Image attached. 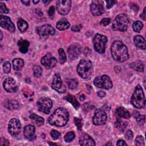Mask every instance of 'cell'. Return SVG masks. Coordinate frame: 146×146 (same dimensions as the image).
<instances>
[{
	"mask_svg": "<svg viewBox=\"0 0 146 146\" xmlns=\"http://www.w3.org/2000/svg\"><path fill=\"white\" fill-rule=\"evenodd\" d=\"M111 53L113 59L117 62H123L129 58L127 46L120 40L113 42L111 48Z\"/></svg>",
	"mask_w": 146,
	"mask_h": 146,
	"instance_id": "6da1fadb",
	"label": "cell"
},
{
	"mask_svg": "<svg viewBox=\"0 0 146 146\" xmlns=\"http://www.w3.org/2000/svg\"><path fill=\"white\" fill-rule=\"evenodd\" d=\"M69 119V113L66 109L63 107L56 108L49 116L48 121L50 124L62 127L66 124Z\"/></svg>",
	"mask_w": 146,
	"mask_h": 146,
	"instance_id": "7a4b0ae2",
	"label": "cell"
},
{
	"mask_svg": "<svg viewBox=\"0 0 146 146\" xmlns=\"http://www.w3.org/2000/svg\"><path fill=\"white\" fill-rule=\"evenodd\" d=\"M131 104L137 108H142L145 105V98L142 87L137 85L133 92L131 100Z\"/></svg>",
	"mask_w": 146,
	"mask_h": 146,
	"instance_id": "3957f363",
	"label": "cell"
},
{
	"mask_svg": "<svg viewBox=\"0 0 146 146\" xmlns=\"http://www.w3.org/2000/svg\"><path fill=\"white\" fill-rule=\"evenodd\" d=\"M92 70V63L89 60H81L77 66V72L83 79L88 78L91 75Z\"/></svg>",
	"mask_w": 146,
	"mask_h": 146,
	"instance_id": "277c9868",
	"label": "cell"
},
{
	"mask_svg": "<svg viewBox=\"0 0 146 146\" xmlns=\"http://www.w3.org/2000/svg\"><path fill=\"white\" fill-rule=\"evenodd\" d=\"M129 20L128 17L125 14H120L117 15L112 23V29L115 31L124 32L128 29Z\"/></svg>",
	"mask_w": 146,
	"mask_h": 146,
	"instance_id": "5b68a950",
	"label": "cell"
},
{
	"mask_svg": "<svg viewBox=\"0 0 146 146\" xmlns=\"http://www.w3.org/2000/svg\"><path fill=\"white\" fill-rule=\"evenodd\" d=\"M107 38L105 35L96 34L93 39V44L95 50L99 54H103L106 50V44Z\"/></svg>",
	"mask_w": 146,
	"mask_h": 146,
	"instance_id": "8992f818",
	"label": "cell"
},
{
	"mask_svg": "<svg viewBox=\"0 0 146 146\" xmlns=\"http://www.w3.org/2000/svg\"><path fill=\"white\" fill-rule=\"evenodd\" d=\"M94 84L98 88L106 90L111 89L112 87V80L107 75H103L95 78L94 80Z\"/></svg>",
	"mask_w": 146,
	"mask_h": 146,
	"instance_id": "52a82bcc",
	"label": "cell"
},
{
	"mask_svg": "<svg viewBox=\"0 0 146 146\" xmlns=\"http://www.w3.org/2000/svg\"><path fill=\"white\" fill-rule=\"evenodd\" d=\"M38 109L46 114H48L50 112V109L52 106V100L46 97H42L36 103Z\"/></svg>",
	"mask_w": 146,
	"mask_h": 146,
	"instance_id": "ba28073f",
	"label": "cell"
},
{
	"mask_svg": "<svg viewBox=\"0 0 146 146\" xmlns=\"http://www.w3.org/2000/svg\"><path fill=\"white\" fill-rule=\"evenodd\" d=\"M107 115L106 112L102 109L98 108L95 111L92 121L95 125H99L105 124L107 121Z\"/></svg>",
	"mask_w": 146,
	"mask_h": 146,
	"instance_id": "9c48e42d",
	"label": "cell"
},
{
	"mask_svg": "<svg viewBox=\"0 0 146 146\" xmlns=\"http://www.w3.org/2000/svg\"><path fill=\"white\" fill-rule=\"evenodd\" d=\"M21 129V124L19 120L16 118H12L9 122L8 131L12 136L18 135Z\"/></svg>",
	"mask_w": 146,
	"mask_h": 146,
	"instance_id": "30bf717a",
	"label": "cell"
},
{
	"mask_svg": "<svg viewBox=\"0 0 146 146\" xmlns=\"http://www.w3.org/2000/svg\"><path fill=\"white\" fill-rule=\"evenodd\" d=\"M71 8V1L60 0L57 1L56 10L61 15L67 14Z\"/></svg>",
	"mask_w": 146,
	"mask_h": 146,
	"instance_id": "8fae6325",
	"label": "cell"
},
{
	"mask_svg": "<svg viewBox=\"0 0 146 146\" xmlns=\"http://www.w3.org/2000/svg\"><path fill=\"white\" fill-rule=\"evenodd\" d=\"M51 87L54 90L60 94L64 93L66 91V88L65 86L63 84L60 76L58 74H56L54 75L51 84Z\"/></svg>",
	"mask_w": 146,
	"mask_h": 146,
	"instance_id": "7c38bea8",
	"label": "cell"
},
{
	"mask_svg": "<svg viewBox=\"0 0 146 146\" xmlns=\"http://www.w3.org/2000/svg\"><path fill=\"white\" fill-rule=\"evenodd\" d=\"M90 10L94 16L102 15L104 11L103 2L102 1H92L90 5Z\"/></svg>",
	"mask_w": 146,
	"mask_h": 146,
	"instance_id": "4fadbf2b",
	"label": "cell"
},
{
	"mask_svg": "<svg viewBox=\"0 0 146 146\" xmlns=\"http://www.w3.org/2000/svg\"><path fill=\"white\" fill-rule=\"evenodd\" d=\"M40 62L44 67L47 69H50L56 66L57 60L50 53H47L41 59Z\"/></svg>",
	"mask_w": 146,
	"mask_h": 146,
	"instance_id": "5bb4252c",
	"label": "cell"
},
{
	"mask_svg": "<svg viewBox=\"0 0 146 146\" xmlns=\"http://www.w3.org/2000/svg\"><path fill=\"white\" fill-rule=\"evenodd\" d=\"M36 33L41 36H47L48 35H53L55 34L54 28L50 25L46 24L36 28Z\"/></svg>",
	"mask_w": 146,
	"mask_h": 146,
	"instance_id": "9a60e30c",
	"label": "cell"
},
{
	"mask_svg": "<svg viewBox=\"0 0 146 146\" xmlns=\"http://www.w3.org/2000/svg\"><path fill=\"white\" fill-rule=\"evenodd\" d=\"M0 25L2 27L6 29L11 33H13L15 27L14 23L11 21L10 18L6 15H1L0 17Z\"/></svg>",
	"mask_w": 146,
	"mask_h": 146,
	"instance_id": "2e32d148",
	"label": "cell"
},
{
	"mask_svg": "<svg viewBox=\"0 0 146 146\" xmlns=\"http://www.w3.org/2000/svg\"><path fill=\"white\" fill-rule=\"evenodd\" d=\"M4 89L8 92H15L18 90L15 81L11 78H6L3 83Z\"/></svg>",
	"mask_w": 146,
	"mask_h": 146,
	"instance_id": "e0dca14e",
	"label": "cell"
},
{
	"mask_svg": "<svg viewBox=\"0 0 146 146\" xmlns=\"http://www.w3.org/2000/svg\"><path fill=\"white\" fill-rule=\"evenodd\" d=\"M68 56L72 60L76 59L80 54L81 47L78 43H73L68 48Z\"/></svg>",
	"mask_w": 146,
	"mask_h": 146,
	"instance_id": "ac0fdd59",
	"label": "cell"
},
{
	"mask_svg": "<svg viewBox=\"0 0 146 146\" xmlns=\"http://www.w3.org/2000/svg\"><path fill=\"white\" fill-rule=\"evenodd\" d=\"M35 127L33 125H26L23 129V134L26 139L30 141H33L36 139L35 136Z\"/></svg>",
	"mask_w": 146,
	"mask_h": 146,
	"instance_id": "d6986e66",
	"label": "cell"
},
{
	"mask_svg": "<svg viewBox=\"0 0 146 146\" xmlns=\"http://www.w3.org/2000/svg\"><path fill=\"white\" fill-rule=\"evenodd\" d=\"M79 144L83 146L95 145L96 143L90 136L85 133L80 136L79 139Z\"/></svg>",
	"mask_w": 146,
	"mask_h": 146,
	"instance_id": "ffe728a7",
	"label": "cell"
},
{
	"mask_svg": "<svg viewBox=\"0 0 146 146\" xmlns=\"http://www.w3.org/2000/svg\"><path fill=\"white\" fill-rule=\"evenodd\" d=\"M133 41L135 45L137 47L142 50H145L146 48L145 40L141 35H138L135 36L133 38Z\"/></svg>",
	"mask_w": 146,
	"mask_h": 146,
	"instance_id": "44dd1931",
	"label": "cell"
},
{
	"mask_svg": "<svg viewBox=\"0 0 146 146\" xmlns=\"http://www.w3.org/2000/svg\"><path fill=\"white\" fill-rule=\"evenodd\" d=\"M29 44L30 43L27 40L20 39L18 42V46L20 52L23 54L26 53L28 51Z\"/></svg>",
	"mask_w": 146,
	"mask_h": 146,
	"instance_id": "7402d4cb",
	"label": "cell"
},
{
	"mask_svg": "<svg viewBox=\"0 0 146 146\" xmlns=\"http://www.w3.org/2000/svg\"><path fill=\"white\" fill-rule=\"evenodd\" d=\"M30 117L31 119V121L35 124H36L37 126L42 125L44 123V119L42 117L36 115L35 113H31L30 115Z\"/></svg>",
	"mask_w": 146,
	"mask_h": 146,
	"instance_id": "603a6c76",
	"label": "cell"
},
{
	"mask_svg": "<svg viewBox=\"0 0 146 146\" xmlns=\"http://www.w3.org/2000/svg\"><path fill=\"white\" fill-rule=\"evenodd\" d=\"M116 113L120 117L128 119L130 117V113L129 112V111L125 108L122 107H119L117 108Z\"/></svg>",
	"mask_w": 146,
	"mask_h": 146,
	"instance_id": "cb8c5ba5",
	"label": "cell"
},
{
	"mask_svg": "<svg viewBox=\"0 0 146 146\" xmlns=\"http://www.w3.org/2000/svg\"><path fill=\"white\" fill-rule=\"evenodd\" d=\"M130 67L135 70L140 72H143L144 68V65L143 63L140 60H137L131 63L130 64Z\"/></svg>",
	"mask_w": 146,
	"mask_h": 146,
	"instance_id": "d4e9b609",
	"label": "cell"
},
{
	"mask_svg": "<svg viewBox=\"0 0 146 146\" xmlns=\"http://www.w3.org/2000/svg\"><path fill=\"white\" fill-rule=\"evenodd\" d=\"M14 69L16 71L21 70L24 66V62L21 58H15L13 60Z\"/></svg>",
	"mask_w": 146,
	"mask_h": 146,
	"instance_id": "484cf974",
	"label": "cell"
},
{
	"mask_svg": "<svg viewBox=\"0 0 146 146\" xmlns=\"http://www.w3.org/2000/svg\"><path fill=\"white\" fill-rule=\"evenodd\" d=\"M17 26L19 31L23 33L27 29L29 25L26 21L20 18L17 22Z\"/></svg>",
	"mask_w": 146,
	"mask_h": 146,
	"instance_id": "4316f807",
	"label": "cell"
},
{
	"mask_svg": "<svg viewBox=\"0 0 146 146\" xmlns=\"http://www.w3.org/2000/svg\"><path fill=\"white\" fill-rule=\"evenodd\" d=\"M64 99L65 100H66L67 102H69L70 103H71L75 108H78L80 106V104L77 101V100L76 99L75 96H74L71 95H68L67 96L64 97Z\"/></svg>",
	"mask_w": 146,
	"mask_h": 146,
	"instance_id": "83f0119b",
	"label": "cell"
},
{
	"mask_svg": "<svg viewBox=\"0 0 146 146\" xmlns=\"http://www.w3.org/2000/svg\"><path fill=\"white\" fill-rule=\"evenodd\" d=\"M70 26V24L66 21H60L56 23V27L59 30H64L68 29Z\"/></svg>",
	"mask_w": 146,
	"mask_h": 146,
	"instance_id": "f1b7e54d",
	"label": "cell"
},
{
	"mask_svg": "<svg viewBox=\"0 0 146 146\" xmlns=\"http://www.w3.org/2000/svg\"><path fill=\"white\" fill-rule=\"evenodd\" d=\"M7 107L11 110H17L19 108L20 104L15 100H10L7 103Z\"/></svg>",
	"mask_w": 146,
	"mask_h": 146,
	"instance_id": "f546056e",
	"label": "cell"
},
{
	"mask_svg": "<svg viewBox=\"0 0 146 146\" xmlns=\"http://www.w3.org/2000/svg\"><path fill=\"white\" fill-rule=\"evenodd\" d=\"M133 116L136 119V121L139 124H143L145 122V116L144 115H141L140 113L137 112L135 111L133 113Z\"/></svg>",
	"mask_w": 146,
	"mask_h": 146,
	"instance_id": "4dcf8cb0",
	"label": "cell"
},
{
	"mask_svg": "<svg viewBox=\"0 0 146 146\" xmlns=\"http://www.w3.org/2000/svg\"><path fill=\"white\" fill-rule=\"evenodd\" d=\"M67 83L71 90L75 89L78 85V82L76 79H70L67 81Z\"/></svg>",
	"mask_w": 146,
	"mask_h": 146,
	"instance_id": "1f68e13d",
	"label": "cell"
},
{
	"mask_svg": "<svg viewBox=\"0 0 146 146\" xmlns=\"http://www.w3.org/2000/svg\"><path fill=\"white\" fill-rule=\"evenodd\" d=\"M33 72H34V75L35 77L36 78H39L42 76V68L38 65H34L33 67Z\"/></svg>",
	"mask_w": 146,
	"mask_h": 146,
	"instance_id": "d6a6232c",
	"label": "cell"
},
{
	"mask_svg": "<svg viewBox=\"0 0 146 146\" xmlns=\"http://www.w3.org/2000/svg\"><path fill=\"white\" fill-rule=\"evenodd\" d=\"M143 27V23L139 21H135L132 25L133 29L136 32H139L142 29Z\"/></svg>",
	"mask_w": 146,
	"mask_h": 146,
	"instance_id": "836d02e7",
	"label": "cell"
},
{
	"mask_svg": "<svg viewBox=\"0 0 146 146\" xmlns=\"http://www.w3.org/2000/svg\"><path fill=\"white\" fill-rule=\"evenodd\" d=\"M58 53L59 56V62L61 64H63L66 61V55L62 48L59 49Z\"/></svg>",
	"mask_w": 146,
	"mask_h": 146,
	"instance_id": "e575fe53",
	"label": "cell"
},
{
	"mask_svg": "<svg viewBox=\"0 0 146 146\" xmlns=\"http://www.w3.org/2000/svg\"><path fill=\"white\" fill-rule=\"evenodd\" d=\"M75 137V135L74 132H68L64 136V140L66 142H71L72 141Z\"/></svg>",
	"mask_w": 146,
	"mask_h": 146,
	"instance_id": "d590c367",
	"label": "cell"
},
{
	"mask_svg": "<svg viewBox=\"0 0 146 146\" xmlns=\"http://www.w3.org/2000/svg\"><path fill=\"white\" fill-rule=\"evenodd\" d=\"M115 125L117 128L124 129L127 125V122L123 121L121 120H117L115 123Z\"/></svg>",
	"mask_w": 146,
	"mask_h": 146,
	"instance_id": "8d00e7d4",
	"label": "cell"
},
{
	"mask_svg": "<svg viewBox=\"0 0 146 146\" xmlns=\"http://www.w3.org/2000/svg\"><path fill=\"white\" fill-rule=\"evenodd\" d=\"M135 144L136 145H144V140L142 136H137L135 141Z\"/></svg>",
	"mask_w": 146,
	"mask_h": 146,
	"instance_id": "74e56055",
	"label": "cell"
},
{
	"mask_svg": "<svg viewBox=\"0 0 146 146\" xmlns=\"http://www.w3.org/2000/svg\"><path fill=\"white\" fill-rule=\"evenodd\" d=\"M3 70L5 73H9L11 70V64L8 61H6L4 62L3 65Z\"/></svg>",
	"mask_w": 146,
	"mask_h": 146,
	"instance_id": "f35d334b",
	"label": "cell"
},
{
	"mask_svg": "<svg viewBox=\"0 0 146 146\" xmlns=\"http://www.w3.org/2000/svg\"><path fill=\"white\" fill-rule=\"evenodd\" d=\"M50 135L52 139L56 140L60 136V133L56 130H52L50 132Z\"/></svg>",
	"mask_w": 146,
	"mask_h": 146,
	"instance_id": "ab89813d",
	"label": "cell"
},
{
	"mask_svg": "<svg viewBox=\"0 0 146 146\" xmlns=\"http://www.w3.org/2000/svg\"><path fill=\"white\" fill-rule=\"evenodd\" d=\"M74 121H75V125H76V127H77V128H78L79 130H80L81 128H82V125H83L82 120L80 119H79V118L75 117V119H74Z\"/></svg>",
	"mask_w": 146,
	"mask_h": 146,
	"instance_id": "60d3db41",
	"label": "cell"
},
{
	"mask_svg": "<svg viewBox=\"0 0 146 146\" xmlns=\"http://www.w3.org/2000/svg\"><path fill=\"white\" fill-rule=\"evenodd\" d=\"M0 5H1V7H0V12H1V14L8 13H9V10L7 9L5 4H4L2 2H1Z\"/></svg>",
	"mask_w": 146,
	"mask_h": 146,
	"instance_id": "b9f144b4",
	"label": "cell"
},
{
	"mask_svg": "<svg viewBox=\"0 0 146 146\" xmlns=\"http://www.w3.org/2000/svg\"><path fill=\"white\" fill-rule=\"evenodd\" d=\"M111 22V19L110 18H103L102 19L100 22V23L101 25L103 26H107Z\"/></svg>",
	"mask_w": 146,
	"mask_h": 146,
	"instance_id": "7bdbcfd3",
	"label": "cell"
},
{
	"mask_svg": "<svg viewBox=\"0 0 146 146\" xmlns=\"http://www.w3.org/2000/svg\"><path fill=\"white\" fill-rule=\"evenodd\" d=\"M125 137L128 140H131L133 138V133L131 130H128L125 134Z\"/></svg>",
	"mask_w": 146,
	"mask_h": 146,
	"instance_id": "ee69618b",
	"label": "cell"
},
{
	"mask_svg": "<svg viewBox=\"0 0 146 146\" xmlns=\"http://www.w3.org/2000/svg\"><path fill=\"white\" fill-rule=\"evenodd\" d=\"M81 28H82L81 25H75V26H74L71 27V30L74 32H77V31H80Z\"/></svg>",
	"mask_w": 146,
	"mask_h": 146,
	"instance_id": "f6af8a7d",
	"label": "cell"
},
{
	"mask_svg": "<svg viewBox=\"0 0 146 146\" xmlns=\"http://www.w3.org/2000/svg\"><path fill=\"white\" fill-rule=\"evenodd\" d=\"M106 3H107V7L109 9L112 7L113 6V5L116 3V2L113 1H106Z\"/></svg>",
	"mask_w": 146,
	"mask_h": 146,
	"instance_id": "bcb514c9",
	"label": "cell"
},
{
	"mask_svg": "<svg viewBox=\"0 0 146 146\" xmlns=\"http://www.w3.org/2000/svg\"><path fill=\"white\" fill-rule=\"evenodd\" d=\"M55 13V7L54 6H51L49 8L48 11V14L49 15V16H53Z\"/></svg>",
	"mask_w": 146,
	"mask_h": 146,
	"instance_id": "7dc6e473",
	"label": "cell"
},
{
	"mask_svg": "<svg viewBox=\"0 0 146 146\" xmlns=\"http://www.w3.org/2000/svg\"><path fill=\"white\" fill-rule=\"evenodd\" d=\"M10 144L9 141L5 139L2 138L1 140V145H9Z\"/></svg>",
	"mask_w": 146,
	"mask_h": 146,
	"instance_id": "c3c4849f",
	"label": "cell"
},
{
	"mask_svg": "<svg viewBox=\"0 0 146 146\" xmlns=\"http://www.w3.org/2000/svg\"><path fill=\"white\" fill-rule=\"evenodd\" d=\"M117 145H127V144L123 140H119L116 143Z\"/></svg>",
	"mask_w": 146,
	"mask_h": 146,
	"instance_id": "681fc988",
	"label": "cell"
},
{
	"mask_svg": "<svg viewBox=\"0 0 146 146\" xmlns=\"http://www.w3.org/2000/svg\"><path fill=\"white\" fill-rule=\"evenodd\" d=\"M97 94H98V95L99 97H104L106 95V93L104 91H98Z\"/></svg>",
	"mask_w": 146,
	"mask_h": 146,
	"instance_id": "f907efd6",
	"label": "cell"
},
{
	"mask_svg": "<svg viewBox=\"0 0 146 146\" xmlns=\"http://www.w3.org/2000/svg\"><path fill=\"white\" fill-rule=\"evenodd\" d=\"M145 9H146V7H144V10H143V13L140 15V17H141L144 20H145Z\"/></svg>",
	"mask_w": 146,
	"mask_h": 146,
	"instance_id": "816d5d0a",
	"label": "cell"
},
{
	"mask_svg": "<svg viewBox=\"0 0 146 146\" xmlns=\"http://www.w3.org/2000/svg\"><path fill=\"white\" fill-rule=\"evenodd\" d=\"M21 2L26 6H29L30 5V1H21Z\"/></svg>",
	"mask_w": 146,
	"mask_h": 146,
	"instance_id": "f5cc1de1",
	"label": "cell"
},
{
	"mask_svg": "<svg viewBox=\"0 0 146 146\" xmlns=\"http://www.w3.org/2000/svg\"><path fill=\"white\" fill-rule=\"evenodd\" d=\"M85 98H86V96H85V95H84V94H83V95H80V98H79L80 100H82V101L84 100L85 99Z\"/></svg>",
	"mask_w": 146,
	"mask_h": 146,
	"instance_id": "db71d44e",
	"label": "cell"
},
{
	"mask_svg": "<svg viewBox=\"0 0 146 146\" xmlns=\"http://www.w3.org/2000/svg\"><path fill=\"white\" fill-rule=\"evenodd\" d=\"M43 2L45 5H47L50 2V1H44V0H43Z\"/></svg>",
	"mask_w": 146,
	"mask_h": 146,
	"instance_id": "11a10c76",
	"label": "cell"
},
{
	"mask_svg": "<svg viewBox=\"0 0 146 146\" xmlns=\"http://www.w3.org/2000/svg\"><path fill=\"white\" fill-rule=\"evenodd\" d=\"M33 3H34L36 4V3H38L39 1H35V0H34V1H33Z\"/></svg>",
	"mask_w": 146,
	"mask_h": 146,
	"instance_id": "9f6ffc18",
	"label": "cell"
},
{
	"mask_svg": "<svg viewBox=\"0 0 146 146\" xmlns=\"http://www.w3.org/2000/svg\"><path fill=\"white\" fill-rule=\"evenodd\" d=\"M1 40H2V36H3V35H2V32L1 31Z\"/></svg>",
	"mask_w": 146,
	"mask_h": 146,
	"instance_id": "6f0895ef",
	"label": "cell"
}]
</instances>
